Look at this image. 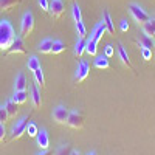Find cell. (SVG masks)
<instances>
[{
    "label": "cell",
    "mask_w": 155,
    "mask_h": 155,
    "mask_svg": "<svg viewBox=\"0 0 155 155\" xmlns=\"http://www.w3.org/2000/svg\"><path fill=\"white\" fill-rule=\"evenodd\" d=\"M14 28L8 20H0V50H8L14 42Z\"/></svg>",
    "instance_id": "6da1fadb"
},
{
    "label": "cell",
    "mask_w": 155,
    "mask_h": 155,
    "mask_svg": "<svg viewBox=\"0 0 155 155\" xmlns=\"http://www.w3.org/2000/svg\"><path fill=\"white\" fill-rule=\"evenodd\" d=\"M34 30V16L31 12H25L23 17H22V22H20V37L22 39H27Z\"/></svg>",
    "instance_id": "7a4b0ae2"
},
{
    "label": "cell",
    "mask_w": 155,
    "mask_h": 155,
    "mask_svg": "<svg viewBox=\"0 0 155 155\" xmlns=\"http://www.w3.org/2000/svg\"><path fill=\"white\" fill-rule=\"evenodd\" d=\"M129 11H130V14H132V17H134V20L138 23V25H143L146 23V22H149V16H147V12L144 11V9H141L138 5H135V3H130L129 5Z\"/></svg>",
    "instance_id": "3957f363"
},
{
    "label": "cell",
    "mask_w": 155,
    "mask_h": 155,
    "mask_svg": "<svg viewBox=\"0 0 155 155\" xmlns=\"http://www.w3.org/2000/svg\"><path fill=\"white\" fill-rule=\"evenodd\" d=\"M30 124V116H23L19 121H16V124L12 126V140H19L23 137V134H27V127Z\"/></svg>",
    "instance_id": "277c9868"
},
{
    "label": "cell",
    "mask_w": 155,
    "mask_h": 155,
    "mask_svg": "<svg viewBox=\"0 0 155 155\" xmlns=\"http://www.w3.org/2000/svg\"><path fill=\"white\" fill-rule=\"evenodd\" d=\"M67 124L71 129H82L84 127V113L81 110H71L68 115Z\"/></svg>",
    "instance_id": "5b68a950"
},
{
    "label": "cell",
    "mask_w": 155,
    "mask_h": 155,
    "mask_svg": "<svg viewBox=\"0 0 155 155\" xmlns=\"http://www.w3.org/2000/svg\"><path fill=\"white\" fill-rule=\"evenodd\" d=\"M48 11L54 19H61L64 16V12H65V3H64V0H51Z\"/></svg>",
    "instance_id": "8992f818"
},
{
    "label": "cell",
    "mask_w": 155,
    "mask_h": 155,
    "mask_svg": "<svg viewBox=\"0 0 155 155\" xmlns=\"http://www.w3.org/2000/svg\"><path fill=\"white\" fill-rule=\"evenodd\" d=\"M68 115H70V110L67 107H64V106H58V107L53 109V120L58 124H67Z\"/></svg>",
    "instance_id": "52a82bcc"
},
{
    "label": "cell",
    "mask_w": 155,
    "mask_h": 155,
    "mask_svg": "<svg viewBox=\"0 0 155 155\" xmlns=\"http://www.w3.org/2000/svg\"><path fill=\"white\" fill-rule=\"evenodd\" d=\"M88 73H90V65H88L85 61H79L78 68H76V74H74L76 82H84L87 78H88Z\"/></svg>",
    "instance_id": "ba28073f"
},
{
    "label": "cell",
    "mask_w": 155,
    "mask_h": 155,
    "mask_svg": "<svg viewBox=\"0 0 155 155\" xmlns=\"http://www.w3.org/2000/svg\"><path fill=\"white\" fill-rule=\"evenodd\" d=\"M9 54H14V53H20V54H25L27 50H25V44H23V39L22 37H16L14 42L11 44V47L6 50Z\"/></svg>",
    "instance_id": "9c48e42d"
},
{
    "label": "cell",
    "mask_w": 155,
    "mask_h": 155,
    "mask_svg": "<svg viewBox=\"0 0 155 155\" xmlns=\"http://www.w3.org/2000/svg\"><path fill=\"white\" fill-rule=\"evenodd\" d=\"M36 141H37V146L39 149H42V150H47L50 147V138H48V134L45 129H42V130H39L37 137H36Z\"/></svg>",
    "instance_id": "30bf717a"
},
{
    "label": "cell",
    "mask_w": 155,
    "mask_h": 155,
    "mask_svg": "<svg viewBox=\"0 0 155 155\" xmlns=\"http://www.w3.org/2000/svg\"><path fill=\"white\" fill-rule=\"evenodd\" d=\"M104 33H106V25H104V22H99V23L95 25L92 34H90V39L95 42H99L102 39V36H104Z\"/></svg>",
    "instance_id": "8fae6325"
},
{
    "label": "cell",
    "mask_w": 155,
    "mask_h": 155,
    "mask_svg": "<svg viewBox=\"0 0 155 155\" xmlns=\"http://www.w3.org/2000/svg\"><path fill=\"white\" fill-rule=\"evenodd\" d=\"M31 101H33V106L36 109H39L42 106V96H41V88H39L37 84L31 85Z\"/></svg>",
    "instance_id": "7c38bea8"
},
{
    "label": "cell",
    "mask_w": 155,
    "mask_h": 155,
    "mask_svg": "<svg viewBox=\"0 0 155 155\" xmlns=\"http://www.w3.org/2000/svg\"><path fill=\"white\" fill-rule=\"evenodd\" d=\"M28 87V81H27V76L23 73H19L16 76V81H14V92H22V90H27Z\"/></svg>",
    "instance_id": "4fadbf2b"
},
{
    "label": "cell",
    "mask_w": 155,
    "mask_h": 155,
    "mask_svg": "<svg viewBox=\"0 0 155 155\" xmlns=\"http://www.w3.org/2000/svg\"><path fill=\"white\" fill-rule=\"evenodd\" d=\"M118 56H120L121 62L124 64V65H126L129 70L135 71V70H134V65H132V62H130V59H129V56H127V53H126V50H124V47H123L121 44H118Z\"/></svg>",
    "instance_id": "5bb4252c"
},
{
    "label": "cell",
    "mask_w": 155,
    "mask_h": 155,
    "mask_svg": "<svg viewBox=\"0 0 155 155\" xmlns=\"http://www.w3.org/2000/svg\"><path fill=\"white\" fill-rule=\"evenodd\" d=\"M37 50L44 54H51V50H53V39H50V37L44 39V41L39 44Z\"/></svg>",
    "instance_id": "9a60e30c"
},
{
    "label": "cell",
    "mask_w": 155,
    "mask_h": 155,
    "mask_svg": "<svg viewBox=\"0 0 155 155\" xmlns=\"http://www.w3.org/2000/svg\"><path fill=\"white\" fill-rule=\"evenodd\" d=\"M102 22H104V25H106V30L110 34H115V25H113V20L110 17L109 11H104V14H102Z\"/></svg>",
    "instance_id": "2e32d148"
},
{
    "label": "cell",
    "mask_w": 155,
    "mask_h": 155,
    "mask_svg": "<svg viewBox=\"0 0 155 155\" xmlns=\"http://www.w3.org/2000/svg\"><path fill=\"white\" fill-rule=\"evenodd\" d=\"M5 109H6V112H8V115H9V120H11V118H16V113H17L19 109H17V104L12 101V98L5 102Z\"/></svg>",
    "instance_id": "e0dca14e"
},
{
    "label": "cell",
    "mask_w": 155,
    "mask_h": 155,
    "mask_svg": "<svg viewBox=\"0 0 155 155\" xmlns=\"http://www.w3.org/2000/svg\"><path fill=\"white\" fill-rule=\"evenodd\" d=\"M95 67L96 68H102V70H107L110 67V64H109V58L106 54H102V56H98L95 59Z\"/></svg>",
    "instance_id": "ac0fdd59"
},
{
    "label": "cell",
    "mask_w": 155,
    "mask_h": 155,
    "mask_svg": "<svg viewBox=\"0 0 155 155\" xmlns=\"http://www.w3.org/2000/svg\"><path fill=\"white\" fill-rule=\"evenodd\" d=\"M85 45H87L85 39H78V41H76V45H74V54H76V58H81L84 54Z\"/></svg>",
    "instance_id": "d6986e66"
},
{
    "label": "cell",
    "mask_w": 155,
    "mask_h": 155,
    "mask_svg": "<svg viewBox=\"0 0 155 155\" xmlns=\"http://www.w3.org/2000/svg\"><path fill=\"white\" fill-rule=\"evenodd\" d=\"M28 99V93H27V90H22V92H14V96H12V101L16 102V104H25Z\"/></svg>",
    "instance_id": "ffe728a7"
},
{
    "label": "cell",
    "mask_w": 155,
    "mask_h": 155,
    "mask_svg": "<svg viewBox=\"0 0 155 155\" xmlns=\"http://www.w3.org/2000/svg\"><path fill=\"white\" fill-rule=\"evenodd\" d=\"M20 3V0H0V11H9Z\"/></svg>",
    "instance_id": "44dd1931"
},
{
    "label": "cell",
    "mask_w": 155,
    "mask_h": 155,
    "mask_svg": "<svg viewBox=\"0 0 155 155\" xmlns=\"http://www.w3.org/2000/svg\"><path fill=\"white\" fill-rule=\"evenodd\" d=\"M138 45H140L141 48H149V50H152V48L155 47V44L152 42V39H150V37H147L146 34H143V36L140 37Z\"/></svg>",
    "instance_id": "7402d4cb"
},
{
    "label": "cell",
    "mask_w": 155,
    "mask_h": 155,
    "mask_svg": "<svg viewBox=\"0 0 155 155\" xmlns=\"http://www.w3.org/2000/svg\"><path fill=\"white\" fill-rule=\"evenodd\" d=\"M27 67H28L30 71H36L37 68H41V61H39L36 56H31L28 59V62H27Z\"/></svg>",
    "instance_id": "603a6c76"
},
{
    "label": "cell",
    "mask_w": 155,
    "mask_h": 155,
    "mask_svg": "<svg viewBox=\"0 0 155 155\" xmlns=\"http://www.w3.org/2000/svg\"><path fill=\"white\" fill-rule=\"evenodd\" d=\"M96 45L98 42L92 41V39L88 37V41H87V45H85V51L90 54V56H96Z\"/></svg>",
    "instance_id": "cb8c5ba5"
},
{
    "label": "cell",
    "mask_w": 155,
    "mask_h": 155,
    "mask_svg": "<svg viewBox=\"0 0 155 155\" xmlns=\"http://www.w3.org/2000/svg\"><path fill=\"white\" fill-rule=\"evenodd\" d=\"M34 73V79H36V84L41 85V87H45V78H44V73H42V68H37Z\"/></svg>",
    "instance_id": "d4e9b609"
},
{
    "label": "cell",
    "mask_w": 155,
    "mask_h": 155,
    "mask_svg": "<svg viewBox=\"0 0 155 155\" xmlns=\"http://www.w3.org/2000/svg\"><path fill=\"white\" fill-rule=\"evenodd\" d=\"M76 31H78V36H79V39H85L87 37V28L84 22H76Z\"/></svg>",
    "instance_id": "484cf974"
},
{
    "label": "cell",
    "mask_w": 155,
    "mask_h": 155,
    "mask_svg": "<svg viewBox=\"0 0 155 155\" xmlns=\"http://www.w3.org/2000/svg\"><path fill=\"white\" fill-rule=\"evenodd\" d=\"M65 50V44L62 41H53V50H51V53L53 54H59L62 51Z\"/></svg>",
    "instance_id": "4316f807"
},
{
    "label": "cell",
    "mask_w": 155,
    "mask_h": 155,
    "mask_svg": "<svg viewBox=\"0 0 155 155\" xmlns=\"http://www.w3.org/2000/svg\"><path fill=\"white\" fill-rule=\"evenodd\" d=\"M71 152H73V147H71L70 144H62V146L56 150L54 155H71Z\"/></svg>",
    "instance_id": "83f0119b"
},
{
    "label": "cell",
    "mask_w": 155,
    "mask_h": 155,
    "mask_svg": "<svg viewBox=\"0 0 155 155\" xmlns=\"http://www.w3.org/2000/svg\"><path fill=\"white\" fill-rule=\"evenodd\" d=\"M143 34H146V36H147V37H150V39H153V37H155V30L152 28L150 22H146V23L143 25Z\"/></svg>",
    "instance_id": "f1b7e54d"
},
{
    "label": "cell",
    "mask_w": 155,
    "mask_h": 155,
    "mask_svg": "<svg viewBox=\"0 0 155 155\" xmlns=\"http://www.w3.org/2000/svg\"><path fill=\"white\" fill-rule=\"evenodd\" d=\"M73 19L74 22H81L82 20V16H81V8L78 3H73Z\"/></svg>",
    "instance_id": "f546056e"
},
{
    "label": "cell",
    "mask_w": 155,
    "mask_h": 155,
    "mask_svg": "<svg viewBox=\"0 0 155 155\" xmlns=\"http://www.w3.org/2000/svg\"><path fill=\"white\" fill-rule=\"evenodd\" d=\"M27 132H28V137H37V134H39V129H37V126L34 124V123H30L28 124V127H27Z\"/></svg>",
    "instance_id": "4dcf8cb0"
},
{
    "label": "cell",
    "mask_w": 155,
    "mask_h": 155,
    "mask_svg": "<svg viewBox=\"0 0 155 155\" xmlns=\"http://www.w3.org/2000/svg\"><path fill=\"white\" fill-rule=\"evenodd\" d=\"M6 121H9V115H8L5 106H3V107H0V123H3V124H5Z\"/></svg>",
    "instance_id": "1f68e13d"
},
{
    "label": "cell",
    "mask_w": 155,
    "mask_h": 155,
    "mask_svg": "<svg viewBox=\"0 0 155 155\" xmlns=\"http://www.w3.org/2000/svg\"><path fill=\"white\" fill-rule=\"evenodd\" d=\"M141 54H143V59H144V61H150V59H152V50H149V48H141Z\"/></svg>",
    "instance_id": "d6a6232c"
},
{
    "label": "cell",
    "mask_w": 155,
    "mask_h": 155,
    "mask_svg": "<svg viewBox=\"0 0 155 155\" xmlns=\"http://www.w3.org/2000/svg\"><path fill=\"white\" fill-rule=\"evenodd\" d=\"M104 54H106L107 58H112V56L115 54V48H113V45H112V44L106 45V50H104Z\"/></svg>",
    "instance_id": "836d02e7"
},
{
    "label": "cell",
    "mask_w": 155,
    "mask_h": 155,
    "mask_svg": "<svg viewBox=\"0 0 155 155\" xmlns=\"http://www.w3.org/2000/svg\"><path fill=\"white\" fill-rule=\"evenodd\" d=\"M37 3H39V6H41L44 11H48V8H50V2H48V0H37Z\"/></svg>",
    "instance_id": "e575fe53"
},
{
    "label": "cell",
    "mask_w": 155,
    "mask_h": 155,
    "mask_svg": "<svg viewBox=\"0 0 155 155\" xmlns=\"http://www.w3.org/2000/svg\"><path fill=\"white\" fill-rule=\"evenodd\" d=\"M6 137V129H5V124L0 123V141H3Z\"/></svg>",
    "instance_id": "d590c367"
},
{
    "label": "cell",
    "mask_w": 155,
    "mask_h": 155,
    "mask_svg": "<svg viewBox=\"0 0 155 155\" xmlns=\"http://www.w3.org/2000/svg\"><path fill=\"white\" fill-rule=\"evenodd\" d=\"M129 30V23H127V20H123L121 22V31H127Z\"/></svg>",
    "instance_id": "8d00e7d4"
},
{
    "label": "cell",
    "mask_w": 155,
    "mask_h": 155,
    "mask_svg": "<svg viewBox=\"0 0 155 155\" xmlns=\"http://www.w3.org/2000/svg\"><path fill=\"white\" fill-rule=\"evenodd\" d=\"M39 155H51V152H50V150L47 149V150H42V152L39 153Z\"/></svg>",
    "instance_id": "74e56055"
},
{
    "label": "cell",
    "mask_w": 155,
    "mask_h": 155,
    "mask_svg": "<svg viewBox=\"0 0 155 155\" xmlns=\"http://www.w3.org/2000/svg\"><path fill=\"white\" fill-rule=\"evenodd\" d=\"M149 22H150V25H152V28L155 30V19H149Z\"/></svg>",
    "instance_id": "f35d334b"
},
{
    "label": "cell",
    "mask_w": 155,
    "mask_h": 155,
    "mask_svg": "<svg viewBox=\"0 0 155 155\" xmlns=\"http://www.w3.org/2000/svg\"><path fill=\"white\" fill-rule=\"evenodd\" d=\"M71 155H82V153H81L79 150H73V152H71Z\"/></svg>",
    "instance_id": "ab89813d"
},
{
    "label": "cell",
    "mask_w": 155,
    "mask_h": 155,
    "mask_svg": "<svg viewBox=\"0 0 155 155\" xmlns=\"http://www.w3.org/2000/svg\"><path fill=\"white\" fill-rule=\"evenodd\" d=\"M87 155H96V152H88Z\"/></svg>",
    "instance_id": "60d3db41"
},
{
    "label": "cell",
    "mask_w": 155,
    "mask_h": 155,
    "mask_svg": "<svg viewBox=\"0 0 155 155\" xmlns=\"http://www.w3.org/2000/svg\"><path fill=\"white\" fill-rule=\"evenodd\" d=\"M153 19H155V17H153Z\"/></svg>",
    "instance_id": "b9f144b4"
}]
</instances>
